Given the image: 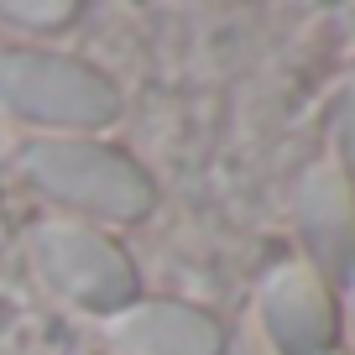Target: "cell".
<instances>
[{
  "label": "cell",
  "instance_id": "cell-1",
  "mask_svg": "<svg viewBox=\"0 0 355 355\" xmlns=\"http://www.w3.org/2000/svg\"><path fill=\"white\" fill-rule=\"evenodd\" d=\"M21 178L84 225H136L157 209V178L105 136H47L21 152Z\"/></svg>",
  "mask_w": 355,
  "mask_h": 355
},
{
  "label": "cell",
  "instance_id": "cell-2",
  "mask_svg": "<svg viewBox=\"0 0 355 355\" xmlns=\"http://www.w3.org/2000/svg\"><path fill=\"white\" fill-rule=\"evenodd\" d=\"M0 110L53 136H100L121 121V89L84 58L53 47H0Z\"/></svg>",
  "mask_w": 355,
  "mask_h": 355
},
{
  "label": "cell",
  "instance_id": "cell-3",
  "mask_svg": "<svg viewBox=\"0 0 355 355\" xmlns=\"http://www.w3.org/2000/svg\"><path fill=\"white\" fill-rule=\"evenodd\" d=\"M32 261L42 282L73 309L110 319L141 298V272L110 230L84 220H42L32 230Z\"/></svg>",
  "mask_w": 355,
  "mask_h": 355
},
{
  "label": "cell",
  "instance_id": "cell-4",
  "mask_svg": "<svg viewBox=\"0 0 355 355\" xmlns=\"http://www.w3.org/2000/svg\"><path fill=\"white\" fill-rule=\"evenodd\" d=\"M256 324L272 355L340 350V293L303 261H277L256 288Z\"/></svg>",
  "mask_w": 355,
  "mask_h": 355
},
{
  "label": "cell",
  "instance_id": "cell-5",
  "mask_svg": "<svg viewBox=\"0 0 355 355\" xmlns=\"http://www.w3.org/2000/svg\"><path fill=\"white\" fill-rule=\"evenodd\" d=\"M293 230L303 245V266L340 293L355 277V183L329 157H319L298 173Z\"/></svg>",
  "mask_w": 355,
  "mask_h": 355
},
{
  "label": "cell",
  "instance_id": "cell-6",
  "mask_svg": "<svg viewBox=\"0 0 355 355\" xmlns=\"http://www.w3.org/2000/svg\"><path fill=\"white\" fill-rule=\"evenodd\" d=\"M105 345L110 355H225L230 334L204 303L136 298L105 319Z\"/></svg>",
  "mask_w": 355,
  "mask_h": 355
},
{
  "label": "cell",
  "instance_id": "cell-7",
  "mask_svg": "<svg viewBox=\"0 0 355 355\" xmlns=\"http://www.w3.org/2000/svg\"><path fill=\"white\" fill-rule=\"evenodd\" d=\"M78 16H84L78 0H0V21L21 26V32H32V37L68 32Z\"/></svg>",
  "mask_w": 355,
  "mask_h": 355
},
{
  "label": "cell",
  "instance_id": "cell-8",
  "mask_svg": "<svg viewBox=\"0 0 355 355\" xmlns=\"http://www.w3.org/2000/svg\"><path fill=\"white\" fill-rule=\"evenodd\" d=\"M329 162L355 183V68L340 78L329 100Z\"/></svg>",
  "mask_w": 355,
  "mask_h": 355
},
{
  "label": "cell",
  "instance_id": "cell-9",
  "mask_svg": "<svg viewBox=\"0 0 355 355\" xmlns=\"http://www.w3.org/2000/svg\"><path fill=\"white\" fill-rule=\"evenodd\" d=\"M340 329H350V340H355V277L340 288Z\"/></svg>",
  "mask_w": 355,
  "mask_h": 355
},
{
  "label": "cell",
  "instance_id": "cell-10",
  "mask_svg": "<svg viewBox=\"0 0 355 355\" xmlns=\"http://www.w3.org/2000/svg\"><path fill=\"white\" fill-rule=\"evenodd\" d=\"M329 355H350V350H329Z\"/></svg>",
  "mask_w": 355,
  "mask_h": 355
}]
</instances>
